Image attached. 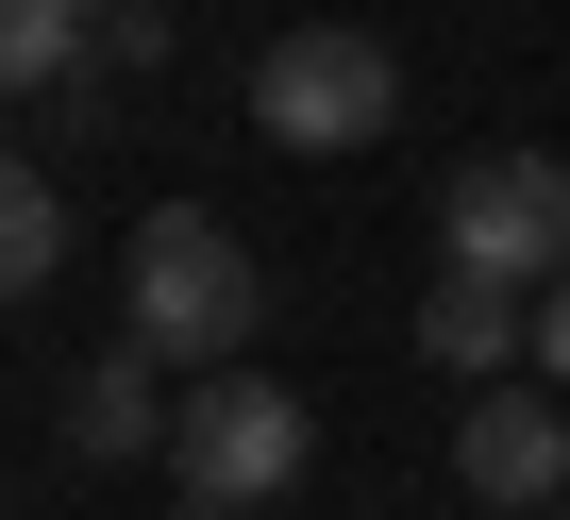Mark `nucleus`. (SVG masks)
<instances>
[{"instance_id":"nucleus-1","label":"nucleus","mask_w":570,"mask_h":520,"mask_svg":"<svg viewBox=\"0 0 570 520\" xmlns=\"http://www.w3.org/2000/svg\"><path fill=\"white\" fill-rule=\"evenodd\" d=\"M118 336H151L168 370H252V320H268V269L235 252V218H202V202H151L135 218V252H118Z\"/></svg>"},{"instance_id":"nucleus-2","label":"nucleus","mask_w":570,"mask_h":520,"mask_svg":"<svg viewBox=\"0 0 570 520\" xmlns=\"http://www.w3.org/2000/svg\"><path fill=\"white\" fill-rule=\"evenodd\" d=\"M320 470V420H303V386H268V370H185V420H168V487H185V520H252V503H285Z\"/></svg>"},{"instance_id":"nucleus-3","label":"nucleus","mask_w":570,"mask_h":520,"mask_svg":"<svg viewBox=\"0 0 570 520\" xmlns=\"http://www.w3.org/2000/svg\"><path fill=\"white\" fill-rule=\"evenodd\" d=\"M386 118H403V51L370 18H285L252 51V135L268 151H370Z\"/></svg>"},{"instance_id":"nucleus-4","label":"nucleus","mask_w":570,"mask_h":520,"mask_svg":"<svg viewBox=\"0 0 570 520\" xmlns=\"http://www.w3.org/2000/svg\"><path fill=\"white\" fill-rule=\"evenodd\" d=\"M436 235H453V269H503V286H570V168H553V151H487V168H453Z\"/></svg>"},{"instance_id":"nucleus-5","label":"nucleus","mask_w":570,"mask_h":520,"mask_svg":"<svg viewBox=\"0 0 570 520\" xmlns=\"http://www.w3.org/2000/svg\"><path fill=\"white\" fill-rule=\"evenodd\" d=\"M453 470H470V503H487V520H537V503H570V386H470V420H453Z\"/></svg>"},{"instance_id":"nucleus-6","label":"nucleus","mask_w":570,"mask_h":520,"mask_svg":"<svg viewBox=\"0 0 570 520\" xmlns=\"http://www.w3.org/2000/svg\"><path fill=\"white\" fill-rule=\"evenodd\" d=\"M420 353H436L453 386H503V370L537 353V286H503V269H436V286H420Z\"/></svg>"},{"instance_id":"nucleus-7","label":"nucleus","mask_w":570,"mask_h":520,"mask_svg":"<svg viewBox=\"0 0 570 520\" xmlns=\"http://www.w3.org/2000/svg\"><path fill=\"white\" fill-rule=\"evenodd\" d=\"M168 420H185V403H168V353H151V336L85 353V386H68V436H85V453H168Z\"/></svg>"},{"instance_id":"nucleus-8","label":"nucleus","mask_w":570,"mask_h":520,"mask_svg":"<svg viewBox=\"0 0 570 520\" xmlns=\"http://www.w3.org/2000/svg\"><path fill=\"white\" fill-rule=\"evenodd\" d=\"M51 269H68V202H51V168L0 151V303H35Z\"/></svg>"},{"instance_id":"nucleus-9","label":"nucleus","mask_w":570,"mask_h":520,"mask_svg":"<svg viewBox=\"0 0 570 520\" xmlns=\"http://www.w3.org/2000/svg\"><path fill=\"white\" fill-rule=\"evenodd\" d=\"M85 35H101L85 0H0V101H51L85 68Z\"/></svg>"},{"instance_id":"nucleus-10","label":"nucleus","mask_w":570,"mask_h":520,"mask_svg":"<svg viewBox=\"0 0 570 520\" xmlns=\"http://www.w3.org/2000/svg\"><path fill=\"white\" fill-rule=\"evenodd\" d=\"M537 386H570V286H537Z\"/></svg>"},{"instance_id":"nucleus-11","label":"nucleus","mask_w":570,"mask_h":520,"mask_svg":"<svg viewBox=\"0 0 570 520\" xmlns=\"http://www.w3.org/2000/svg\"><path fill=\"white\" fill-rule=\"evenodd\" d=\"M85 18H118V0H85Z\"/></svg>"},{"instance_id":"nucleus-12","label":"nucleus","mask_w":570,"mask_h":520,"mask_svg":"<svg viewBox=\"0 0 570 520\" xmlns=\"http://www.w3.org/2000/svg\"><path fill=\"white\" fill-rule=\"evenodd\" d=\"M553 520H570V503H553Z\"/></svg>"}]
</instances>
